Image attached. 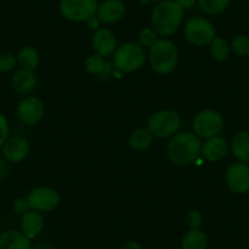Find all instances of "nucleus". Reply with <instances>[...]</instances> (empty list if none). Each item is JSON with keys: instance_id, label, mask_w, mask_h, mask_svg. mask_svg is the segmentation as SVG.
Returning <instances> with one entry per match:
<instances>
[{"instance_id": "nucleus-1", "label": "nucleus", "mask_w": 249, "mask_h": 249, "mask_svg": "<svg viewBox=\"0 0 249 249\" xmlns=\"http://www.w3.org/2000/svg\"><path fill=\"white\" fill-rule=\"evenodd\" d=\"M202 154V143L197 135L191 132H181L175 135L167 147V157L170 161L178 166L195 162Z\"/></svg>"}, {"instance_id": "nucleus-2", "label": "nucleus", "mask_w": 249, "mask_h": 249, "mask_svg": "<svg viewBox=\"0 0 249 249\" xmlns=\"http://www.w3.org/2000/svg\"><path fill=\"white\" fill-rule=\"evenodd\" d=\"M183 18V9L175 0H161L152 11L153 30L160 36H171L178 30Z\"/></svg>"}, {"instance_id": "nucleus-3", "label": "nucleus", "mask_w": 249, "mask_h": 249, "mask_svg": "<svg viewBox=\"0 0 249 249\" xmlns=\"http://www.w3.org/2000/svg\"><path fill=\"white\" fill-rule=\"evenodd\" d=\"M149 60L150 66L157 73L166 75L171 72L178 61V52L175 43L169 39H158L150 47Z\"/></svg>"}, {"instance_id": "nucleus-4", "label": "nucleus", "mask_w": 249, "mask_h": 249, "mask_svg": "<svg viewBox=\"0 0 249 249\" xmlns=\"http://www.w3.org/2000/svg\"><path fill=\"white\" fill-rule=\"evenodd\" d=\"M114 66L121 72H132L143 66L145 61L144 49L137 43H124L114 53Z\"/></svg>"}, {"instance_id": "nucleus-5", "label": "nucleus", "mask_w": 249, "mask_h": 249, "mask_svg": "<svg viewBox=\"0 0 249 249\" xmlns=\"http://www.w3.org/2000/svg\"><path fill=\"white\" fill-rule=\"evenodd\" d=\"M181 127V117L171 110H161L150 116L148 130L154 137L166 138L174 136Z\"/></svg>"}, {"instance_id": "nucleus-6", "label": "nucleus", "mask_w": 249, "mask_h": 249, "mask_svg": "<svg viewBox=\"0 0 249 249\" xmlns=\"http://www.w3.org/2000/svg\"><path fill=\"white\" fill-rule=\"evenodd\" d=\"M98 6L97 0H61L60 13L68 20L83 22L97 15Z\"/></svg>"}, {"instance_id": "nucleus-7", "label": "nucleus", "mask_w": 249, "mask_h": 249, "mask_svg": "<svg viewBox=\"0 0 249 249\" xmlns=\"http://www.w3.org/2000/svg\"><path fill=\"white\" fill-rule=\"evenodd\" d=\"M184 36L191 44L197 47L210 44L216 37L213 23L204 18H192L187 21L184 25Z\"/></svg>"}, {"instance_id": "nucleus-8", "label": "nucleus", "mask_w": 249, "mask_h": 249, "mask_svg": "<svg viewBox=\"0 0 249 249\" xmlns=\"http://www.w3.org/2000/svg\"><path fill=\"white\" fill-rule=\"evenodd\" d=\"M224 127L222 116L215 110H203L193 120V130L200 138H212L219 135Z\"/></svg>"}, {"instance_id": "nucleus-9", "label": "nucleus", "mask_w": 249, "mask_h": 249, "mask_svg": "<svg viewBox=\"0 0 249 249\" xmlns=\"http://www.w3.org/2000/svg\"><path fill=\"white\" fill-rule=\"evenodd\" d=\"M27 202L32 210L52 212L59 205L60 197L56 191L50 187H38L28 193Z\"/></svg>"}, {"instance_id": "nucleus-10", "label": "nucleus", "mask_w": 249, "mask_h": 249, "mask_svg": "<svg viewBox=\"0 0 249 249\" xmlns=\"http://www.w3.org/2000/svg\"><path fill=\"white\" fill-rule=\"evenodd\" d=\"M226 183L234 193H247L249 191V165L243 161L233 162L226 171Z\"/></svg>"}, {"instance_id": "nucleus-11", "label": "nucleus", "mask_w": 249, "mask_h": 249, "mask_svg": "<svg viewBox=\"0 0 249 249\" xmlns=\"http://www.w3.org/2000/svg\"><path fill=\"white\" fill-rule=\"evenodd\" d=\"M44 115V104L36 97H27L18 105V117L28 126L37 124Z\"/></svg>"}, {"instance_id": "nucleus-12", "label": "nucleus", "mask_w": 249, "mask_h": 249, "mask_svg": "<svg viewBox=\"0 0 249 249\" xmlns=\"http://www.w3.org/2000/svg\"><path fill=\"white\" fill-rule=\"evenodd\" d=\"M126 13V6L121 0H104L97 10V18L103 23H115Z\"/></svg>"}, {"instance_id": "nucleus-13", "label": "nucleus", "mask_w": 249, "mask_h": 249, "mask_svg": "<svg viewBox=\"0 0 249 249\" xmlns=\"http://www.w3.org/2000/svg\"><path fill=\"white\" fill-rule=\"evenodd\" d=\"M30 153L28 142L22 137H13L3 145V154L8 161L20 162L27 158Z\"/></svg>"}, {"instance_id": "nucleus-14", "label": "nucleus", "mask_w": 249, "mask_h": 249, "mask_svg": "<svg viewBox=\"0 0 249 249\" xmlns=\"http://www.w3.org/2000/svg\"><path fill=\"white\" fill-rule=\"evenodd\" d=\"M92 44L93 49L95 50V54L107 57L114 54L115 50H116V38L111 31L102 28L94 33Z\"/></svg>"}, {"instance_id": "nucleus-15", "label": "nucleus", "mask_w": 249, "mask_h": 249, "mask_svg": "<svg viewBox=\"0 0 249 249\" xmlns=\"http://www.w3.org/2000/svg\"><path fill=\"white\" fill-rule=\"evenodd\" d=\"M227 143L224 138L215 136L208 138L202 145V154L208 161H219L226 155Z\"/></svg>"}, {"instance_id": "nucleus-16", "label": "nucleus", "mask_w": 249, "mask_h": 249, "mask_svg": "<svg viewBox=\"0 0 249 249\" xmlns=\"http://www.w3.org/2000/svg\"><path fill=\"white\" fill-rule=\"evenodd\" d=\"M44 227V219L37 210H30L21 217V230L30 239L36 238Z\"/></svg>"}, {"instance_id": "nucleus-17", "label": "nucleus", "mask_w": 249, "mask_h": 249, "mask_svg": "<svg viewBox=\"0 0 249 249\" xmlns=\"http://www.w3.org/2000/svg\"><path fill=\"white\" fill-rule=\"evenodd\" d=\"M11 85L18 94H28L37 86V77L33 71L20 69L14 73L13 78H11Z\"/></svg>"}, {"instance_id": "nucleus-18", "label": "nucleus", "mask_w": 249, "mask_h": 249, "mask_svg": "<svg viewBox=\"0 0 249 249\" xmlns=\"http://www.w3.org/2000/svg\"><path fill=\"white\" fill-rule=\"evenodd\" d=\"M0 249H32L31 239L22 232L8 230L0 234Z\"/></svg>"}, {"instance_id": "nucleus-19", "label": "nucleus", "mask_w": 249, "mask_h": 249, "mask_svg": "<svg viewBox=\"0 0 249 249\" xmlns=\"http://www.w3.org/2000/svg\"><path fill=\"white\" fill-rule=\"evenodd\" d=\"M208 237L199 229L190 230L181 241L182 249H207Z\"/></svg>"}, {"instance_id": "nucleus-20", "label": "nucleus", "mask_w": 249, "mask_h": 249, "mask_svg": "<svg viewBox=\"0 0 249 249\" xmlns=\"http://www.w3.org/2000/svg\"><path fill=\"white\" fill-rule=\"evenodd\" d=\"M232 153L239 161H249V132H238L232 140Z\"/></svg>"}, {"instance_id": "nucleus-21", "label": "nucleus", "mask_w": 249, "mask_h": 249, "mask_svg": "<svg viewBox=\"0 0 249 249\" xmlns=\"http://www.w3.org/2000/svg\"><path fill=\"white\" fill-rule=\"evenodd\" d=\"M18 61L21 68L25 70L35 71L39 64V54L33 47H23L18 52Z\"/></svg>"}, {"instance_id": "nucleus-22", "label": "nucleus", "mask_w": 249, "mask_h": 249, "mask_svg": "<svg viewBox=\"0 0 249 249\" xmlns=\"http://www.w3.org/2000/svg\"><path fill=\"white\" fill-rule=\"evenodd\" d=\"M154 136L152 135L148 128H138L131 135L130 137V145L135 150H143L147 149L150 144Z\"/></svg>"}, {"instance_id": "nucleus-23", "label": "nucleus", "mask_w": 249, "mask_h": 249, "mask_svg": "<svg viewBox=\"0 0 249 249\" xmlns=\"http://www.w3.org/2000/svg\"><path fill=\"white\" fill-rule=\"evenodd\" d=\"M210 53L214 59L219 60V61H225L229 59L230 54H231V45L224 38L215 37L210 43Z\"/></svg>"}, {"instance_id": "nucleus-24", "label": "nucleus", "mask_w": 249, "mask_h": 249, "mask_svg": "<svg viewBox=\"0 0 249 249\" xmlns=\"http://www.w3.org/2000/svg\"><path fill=\"white\" fill-rule=\"evenodd\" d=\"M198 6L208 15H217L227 9L231 0H197Z\"/></svg>"}, {"instance_id": "nucleus-25", "label": "nucleus", "mask_w": 249, "mask_h": 249, "mask_svg": "<svg viewBox=\"0 0 249 249\" xmlns=\"http://www.w3.org/2000/svg\"><path fill=\"white\" fill-rule=\"evenodd\" d=\"M105 64L107 62L104 61V57L98 54H93L87 57L85 65L87 72L92 73V75H100L103 72V70H104Z\"/></svg>"}, {"instance_id": "nucleus-26", "label": "nucleus", "mask_w": 249, "mask_h": 249, "mask_svg": "<svg viewBox=\"0 0 249 249\" xmlns=\"http://www.w3.org/2000/svg\"><path fill=\"white\" fill-rule=\"evenodd\" d=\"M231 49L238 56H248L249 55V38L247 36H237L233 38Z\"/></svg>"}, {"instance_id": "nucleus-27", "label": "nucleus", "mask_w": 249, "mask_h": 249, "mask_svg": "<svg viewBox=\"0 0 249 249\" xmlns=\"http://www.w3.org/2000/svg\"><path fill=\"white\" fill-rule=\"evenodd\" d=\"M16 62H18V59L13 53L6 52V50L0 52V72H10L16 66Z\"/></svg>"}, {"instance_id": "nucleus-28", "label": "nucleus", "mask_w": 249, "mask_h": 249, "mask_svg": "<svg viewBox=\"0 0 249 249\" xmlns=\"http://www.w3.org/2000/svg\"><path fill=\"white\" fill-rule=\"evenodd\" d=\"M158 40V33L153 28H144L140 33V42L142 47L150 48Z\"/></svg>"}, {"instance_id": "nucleus-29", "label": "nucleus", "mask_w": 249, "mask_h": 249, "mask_svg": "<svg viewBox=\"0 0 249 249\" xmlns=\"http://www.w3.org/2000/svg\"><path fill=\"white\" fill-rule=\"evenodd\" d=\"M202 221H203L202 214H200L199 212H196V210L190 212L186 216V224L191 230L199 229L200 225H202Z\"/></svg>"}, {"instance_id": "nucleus-30", "label": "nucleus", "mask_w": 249, "mask_h": 249, "mask_svg": "<svg viewBox=\"0 0 249 249\" xmlns=\"http://www.w3.org/2000/svg\"><path fill=\"white\" fill-rule=\"evenodd\" d=\"M9 137V124L6 117L0 114V148H3Z\"/></svg>"}, {"instance_id": "nucleus-31", "label": "nucleus", "mask_w": 249, "mask_h": 249, "mask_svg": "<svg viewBox=\"0 0 249 249\" xmlns=\"http://www.w3.org/2000/svg\"><path fill=\"white\" fill-rule=\"evenodd\" d=\"M14 210L18 215H25L31 210L27 199H16L14 203Z\"/></svg>"}, {"instance_id": "nucleus-32", "label": "nucleus", "mask_w": 249, "mask_h": 249, "mask_svg": "<svg viewBox=\"0 0 249 249\" xmlns=\"http://www.w3.org/2000/svg\"><path fill=\"white\" fill-rule=\"evenodd\" d=\"M182 9H191L196 3H197V0H175Z\"/></svg>"}, {"instance_id": "nucleus-33", "label": "nucleus", "mask_w": 249, "mask_h": 249, "mask_svg": "<svg viewBox=\"0 0 249 249\" xmlns=\"http://www.w3.org/2000/svg\"><path fill=\"white\" fill-rule=\"evenodd\" d=\"M120 249H143V248L140 243H137V242L130 241V242H126L124 244H122V246L120 247Z\"/></svg>"}, {"instance_id": "nucleus-34", "label": "nucleus", "mask_w": 249, "mask_h": 249, "mask_svg": "<svg viewBox=\"0 0 249 249\" xmlns=\"http://www.w3.org/2000/svg\"><path fill=\"white\" fill-rule=\"evenodd\" d=\"M6 174V165L3 160L0 159V179L3 178Z\"/></svg>"}, {"instance_id": "nucleus-35", "label": "nucleus", "mask_w": 249, "mask_h": 249, "mask_svg": "<svg viewBox=\"0 0 249 249\" xmlns=\"http://www.w3.org/2000/svg\"><path fill=\"white\" fill-rule=\"evenodd\" d=\"M87 22L89 23V26L92 28H98V26H99L100 21L98 20V18H95V16H94V18H90V20H88Z\"/></svg>"}, {"instance_id": "nucleus-36", "label": "nucleus", "mask_w": 249, "mask_h": 249, "mask_svg": "<svg viewBox=\"0 0 249 249\" xmlns=\"http://www.w3.org/2000/svg\"><path fill=\"white\" fill-rule=\"evenodd\" d=\"M33 249H54V248H53V247L48 243H39V244H37V246H36Z\"/></svg>"}, {"instance_id": "nucleus-37", "label": "nucleus", "mask_w": 249, "mask_h": 249, "mask_svg": "<svg viewBox=\"0 0 249 249\" xmlns=\"http://www.w3.org/2000/svg\"><path fill=\"white\" fill-rule=\"evenodd\" d=\"M149 1H154V3H159V1H161V0H149Z\"/></svg>"}, {"instance_id": "nucleus-38", "label": "nucleus", "mask_w": 249, "mask_h": 249, "mask_svg": "<svg viewBox=\"0 0 249 249\" xmlns=\"http://www.w3.org/2000/svg\"><path fill=\"white\" fill-rule=\"evenodd\" d=\"M248 1H249V0H248Z\"/></svg>"}]
</instances>
